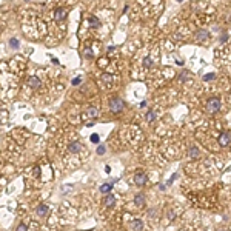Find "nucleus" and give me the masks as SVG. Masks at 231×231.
<instances>
[{"label": "nucleus", "mask_w": 231, "mask_h": 231, "mask_svg": "<svg viewBox=\"0 0 231 231\" xmlns=\"http://www.w3.org/2000/svg\"><path fill=\"white\" fill-rule=\"evenodd\" d=\"M206 111L208 113H217L219 111V108H220V100L217 97H211L210 100L206 102Z\"/></svg>", "instance_id": "nucleus-1"}, {"label": "nucleus", "mask_w": 231, "mask_h": 231, "mask_svg": "<svg viewBox=\"0 0 231 231\" xmlns=\"http://www.w3.org/2000/svg\"><path fill=\"white\" fill-rule=\"evenodd\" d=\"M110 110H111V113H120L123 110V102L119 97H113L110 100Z\"/></svg>", "instance_id": "nucleus-2"}, {"label": "nucleus", "mask_w": 231, "mask_h": 231, "mask_svg": "<svg viewBox=\"0 0 231 231\" xmlns=\"http://www.w3.org/2000/svg\"><path fill=\"white\" fill-rule=\"evenodd\" d=\"M231 142V133L230 131H223V133L219 136V145L220 146H227Z\"/></svg>", "instance_id": "nucleus-3"}, {"label": "nucleus", "mask_w": 231, "mask_h": 231, "mask_svg": "<svg viewBox=\"0 0 231 231\" xmlns=\"http://www.w3.org/2000/svg\"><path fill=\"white\" fill-rule=\"evenodd\" d=\"M28 86L37 89V88H40V86H42V82H40V79H38L37 76H31L29 79H28Z\"/></svg>", "instance_id": "nucleus-4"}, {"label": "nucleus", "mask_w": 231, "mask_h": 231, "mask_svg": "<svg viewBox=\"0 0 231 231\" xmlns=\"http://www.w3.org/2000/svg\"><path fill=\"white\" fill-rule=\"evenodd\" d=\"M146 182V174L145 173H137L134 176V183L137 185V187H143Z\"/></svg>", "instance_id": "nucleus-5"}, {"label": "nucleus", "mask_w": 231, "mask_h": 231, "mask_svg": "<svg viewBox=\"0 0 231 231\" xmlns=\"http://www.w3.org/2000/svg\"><path fill=\"white\" fill-rule=\"evenodd\" d=\"M48 205H45V203H38L37 205V208H36V213H37V216H40V217H45L46 214H48Z\"/></svg>", "instance_id": "nucleus-6"}, {"label": "nucleus", "mask_w": 231, "mask_h": 231, "mask_svg": "<svg viewBox=\"0 0 231 231\" xmlns=\"http://www.w3.org/2000/svg\"><path fill=\"white\" fill-rule=\"evenodd\" d=\"M54 17H56L57 22H63L66 19V11L63 9V8H57V9L54 11Z\"/></svg>", "instance_id": "nucleus-7"}, {"label": "nucleus", "mask_w": 231, "mask_h": 231, "mask_svg": "<svg viewBox=\"0 0 231 231\" xmlns=\"http://www.w3.org/2000/svg\"><path fill=\"white\" fill-rule=\"evenodd\" d=\"M97 114H99V111H97L96 106H88V108H86V114H83V119H86V117L96 119Z\"/></svg>", "instance_id": "nucleus-8"}, {"label": "nucleus", "mask_w": 231, "mask_h": 231, "mask_svg": "<svg viewBox=\"0 0 231 231\" xmlns=\"http://www.w3.org/2000/svg\"><path fill=\"white\" fill-rule=\"evenodd\" d=\"M143 228V222L140 219H134L133 222H131V230L133 231H140Z\"/></svg>", "instance_id": "nucleus-9"}, {"label": "nucleus", "mask_w": 231, "mask_h": 231, "mask_svg": "<svg viewBox=\"0 0 231 231\" xmlns=\"http://www.w3.org/2000/svg\"><path fill=\"white\" fill-rule=\"evenodd\" d=\"M82 150V143L80 142H73L71 145L68 146V151L69 153H79Z\"/></svg>", "instance_id": "nucleus-10"}, {"label": "nucleus", "mask_w": 231, "mask_h": 231, "mask_svg": "<svg viewBox=\"0 0 231 231\" xmlns=\"http://www.w3.org/2000/svg\"><path fill=\"white\" fill-rule=\"evenodd\" d=\"M134 203H136V206H143V205H145V196L142 194V192L136 194V197H134Z\"/></svg>", "instance_id": "nucleus-11"}, {"label": "nucleus", "mask_w": 231, "mask_h": 231, "mask_svg": "<svg viewBox=\"0 0 231 231\" xmlns=\"http://www.w3.org/2000/svg\"><path fill=\"white\" fill-rule=\"evenodd\" d=\"M88 23H89L91 28H99L100 26V20L97 17H94V15H91V17L88 19Z\"/></svg>", "instance_id": "nucleus-12"}, {"label": "nucleus", "mask_w": 231, "mask_h": 231, "mask_svg": "<svg viewBox=\"0 0 231 231\" xmlns=\"http://www.w3.org/2000/svg\"><path fill=\"white\" fill-rule=\"evenodd\" d=\"M103 202H105V205H106V206H113V205L116 203V197H114L113 194H106Z\"/></svg>", "instance_id": "nucleus-13"}, {"label": "nucleus", "mask_w": 231, "mask_h": 231, "mask_svg": "<svg viewBox=\"0 0 231 231\" xmlns=\"http://www.w3.org/2000/svg\"><path fill=\"white\" fill-rule=\"evenodd\" d=\"M196 36H197V38H200V40H205V38H208V31H205V29H199L197 33H196Z\"/></svg>", "instance_id": "nucleus-14"}, {"label": "nucleus", "mask_w": 231, "mask_h": 231, "mask_svg": "<svg viewBox=\"0 0 231 231\" xmlns=\"http://www.w3.org/2000/svg\"><path fill=\"white\" fill-rule=\"evenodd\" d=\"M111 188H113V183H103L102 187H100V192H103V194H110V191H111Z\"/></svg>", "instance_id": "nucleus-15"}, {"label": "nucleus", "mask_w": 231, "mask_h": 231, "mask_svg": "<svg viewBox=\"0 0 231 231\" xmlns=\"http://www.w3.org/2000/svg\"><path fill=\"white\" fill-rule=\"evenodd\" d=\"M190 156H191V157H199V156H200L197 146H191V148H190Z\"/></svg>", "instance_id": "nucleus-16"}, {"label": "nucleus", "mask_w": 231, "mask_h": 231, "mask_svg": "<svg viewBox=\"0 0 231 231\" xmlns=\"http://www.w3.org/2000/svg\"><path fill=\"white\" fill-rule=\"evenodd\" d=\"M146 122H151V120H154V119H156V113H154V111H148V113H146Z\"/></svg>", "instance_id": "nucleus-17"}, {"label": "nucleus", "mask_w": 231, "mask_h": 231, "mask_svg": "<svg viewBox=\"0 0 231 231\" xmlns=\"http://www.w3.org/2000/svg\"><path fill=\"white\" fill-rule=\"evenodd\" d=\"M187 79H190V73H188V71H183L182 74H179V80H180V82H185Z\"/></svg>", "instance_id": "nucleus-18"}, {"label": "nucleus", "mask_w": 231, "mask_h": 231, "mask_svg": "<svg viewBox=\"0 0 231 231\" xmlns=\"http://www.w3.org/2000/svg\"><path fill=\"white\" fill-rule=\"evenodd\" d=\"M9 46H11V48H19V40H17V38H11Z\"/></svg>", "instance_id": "nucleus-19"}, {"label": "nucleus", "mask_w": 231, "mask_h": 231, "mask_svg": "<svg viewBox=\"0 0 231 231\" xmlns=\"http://www.w3.org/2000/svg\"><path fill=\"white\" fill-rule=\"evenodd\" d=\"M15 231H28V227H26V223H19V227L15 228Z\"/></svg>", "instance_id": "nucleus-20"}, {"label": "nucleus", "mask_w": 231, "mask_h": 231, "mask_svg": "<svg viewBox=\"0 0 231 231\" xmlns=\"http://www.w3.org/2000/svg\"><path fill=\"white\" fill-rule=\"evenodd\" d=\"M97 154H99V156H103V154H105V146L103 145L97 146Z\"/></svg>", "instance_id": "nucleus-21"}, {"label": "nucleus", "mask_w": 231, "mask_h": 231, "mask_svg": "<svg viewBox=\"0 0 231 231\" xmlns=\"http://www.w3.org/2000/svg\"><path fill=\"white\" fill-rule=\"evenodd\" d=\"M91 142H92V143H99V142H100L99 134H92V136H91Z\"/></svg>", "instance_id": "nucleus-22"}, {"label": "nucleus", "mask_w": 231, "mask_h": 231, "mask_svg": "<svg viewBox=\"0 0 231 231\" xmlns=\"http://www.w3.org/2000/svg\"><path fill=\"white\" fill-rule=\"evenodd\" d=\"M143 65H145L146 68H150V66L153 65V63H151V59H150V57H145V59H143Z\"/></svg>", "instance_id": "nucleus-23"}, {"label": "nucleus", "mask_w": 231, "mask_h": 231, "mask_svg": "<svg viewBox=\"0 0 231 231\" xmlns=\"http://www.w3.org/2000/svg\"><path fill=\"white\" fill-rule=\"evenodd\" d=\"M213 79H214V74H213V73H210V74L203 76V80H213Z\"/></svg>", "instance_id": "nucleus-24"}, {"label": "nucleus", "mask_w": 231, "mask_h": 231, "mask_svg": "<svg viewBox=\"0 0 231 231\" xmlns=\"http://www.w3.org/2000/svg\"><path fill=\"white\" fill-rule=\"evenodd\" d=\"M82 82V77H76V79L73 80V85H74V86H77V85H79Z\"/></svg>", "instance_id": "nucleus-25"}, {"label": "nucleus", "mask_w": 231, "mask_h": 231, "mask_svg": "<svg viewBox=\"0 0 231 231\" xmlns=\"http://www.w3.org/2000/svg\"><path fill=\"white\" fill-rule=\"evenodd\" d=\"M85 56H86L88 59H91V57H92V52H91V49H88V48L85 49Z\"/></svg>", "instance_id": "nucleus-26"}, {"label": "nucleus", "mask_w": 231, "mask_h": 231, "mask_svg": "<svg viewBox=\"0 0 231 231\" xmlns=\"http://www.w3.org/2000/svg\"><path fill=\"white\" fill-rule=\"evenodd\" d=\"M176 179H177V174H174V176H173V177H171V179H169V180H168V182H166V185H171V183H173V182H174V180H176Z\"/></svg>", "instance_id": "nucleus-27"}, {"label": "nucleus", "mask_w": 231, "mask_h": 231, "mask_svg": "<svg viewBox=\"0 0 231 231\" xmlns=\"http://www.w3.org/2000/svg\"><path fill=\"white\" fill-rule=\"evenodd\" d=\"M34 171H36V177H38V176H40V166H36Z\"/></svg>", "instance_id": "nucleus-28"}, {"label": "nucleus", "mask_w": 231, "mask_h": 231, "mask_svg": "<svg viewBox=\"0 0 231 231\" xmlns=\"http://www.w3.org/2000/svg\"><path fill=\"white\" fill-rule=\"evenodd\" d=\"M159 188H160L162 191H165V190H166V185H165V183H160V185H159Z\"/></svg>", "instance_id": "nucleus-29"}, {"label": "nucleus", "mask_w": 231, "mask_h": 231, "mask_svg": "<svg viewBox=\"0 0 231 231\" xmlns=\"http://www.w3.org/2000/svg\"><path fill=\"white\" fill-rule=\"evenodd\" d=\"M168 217H169V219H174V213L169 211V213H168Z\"/></svg>", "instance_id": "nucleus-30"}, {"label": "nucleus", "mask_w": 231, "mask_h": 231, "mask_svg": "<svg viewBox=\"0 0 231 231\" xmlns=\"http://www.w3.org/2000/svg\"><path fill=\"white\" fill-rule=\"evenodd\" d=\"M225 40H227V34H223L222 38H220V42H225Z\"/></svg>", "instance_id": "nucleus-31"}, {"label": "nucleus", "mask_w": 231, "mask_h": 231, "mask_svg": "<svg viewBox=\"0 0 231 231\" xmlns=\"http://www.w3.org/2000/svg\"><path fill=\"white\" fill-rule=\"evenodd\" d=\"M105 171H106V173H111V168H110V166H108V165H106V166H105Z\"/></svg>", "instance_id": "nucleus-32"}, {"label": "nucleus", "mask_w": 231, "mask_h": 231, "mask_svg": "<svg viewBox=\"0 0 231 231\" xmlns=\"http://www.w3.org/2000/svg\"><path fill=\"white\" fill-rule=\"evenodd\" d=\"M51 60H52V63H56V65H59V60H57V59H54V57H52Z\"/></svg>", "instance_id": "nucleus-33"}]
</instances>
